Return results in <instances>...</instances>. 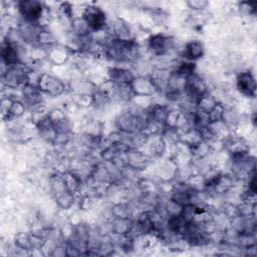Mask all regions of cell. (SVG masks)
Listing matches in <instances>:
<instances>
[{
	"mask_svg": "<svg viewBox=\"0 0 257 257\" xmlns=\"http://www.w3.org/2000/svg\"><path fill=\"white\" fill-rule=\"evenodd\" d=\"M16 12L21 21L40 25L49 26L53 20L49 8L45 3L36 0H19L15 2Z\"/></svg>",
	"mask_w": 257,
	"mask_h": 257,
	"instance_id": "cell-1",
	"label": "cell"
},
{
	"mask_svg": "<svg viewBox=\"0 0 257 257\" xmlns=\"http://www.w3.org/2000/svg\"><path fill=\"white\" fill-rule=\"evenodd\" d=\"M145 48L151 58L171 56L173 52H178L176 38L165 32H156L148 35L145 40Z\"/></svg>",
	"mask_w": 257,
	"mask_h": 257,
	"instance_id": "cell-2",
	"label": "cell"
},
{
	"mask_svg": "<svg viewBox=\"0 0 257 257\" xmlns=\"http://www.w3.org/2000/svg\"><path fill=\"white\" fill-rule=\"evenodd\" d=\"M2 85L4 88L21 90V88L29 83V75L33 70L25 62H18L9 66L3 65Z\"/></svg>",
	"mask_w": 257,
	"mask_h": 257,
	"instance_id": "cell-3",
	"label": "cell"
},
{
	"mask_svg": "<svg viewBox=\"0 0 257 257\" xmlns=\"http://www.w3.org/2000/svg\"><path fill=\"white\" fill-rule=\"evenodd\" d=\"M80 17L85 21L88 29L92 33L105 31L109 26L108 17L105 11L98 5L90 3L82 7Z\"/></svg>",
	"mask_w": 257,
	"mask_h": 257,
	"instance_id": "cell-4",
	"label": "cell"
},
{
	"mask_svg": "<svg viewBox=\"0 0 257 257\" xmlns=\"http://www.w3.org/2000/svg\"><path fill=\"white\" fill-rule=\"evenodd\" d=\"M37 86L43 95L48 97L60 96L68 90V85L63 81V79L48 71L40 72L37 80Z\"/></svg>",
	"mask_w": 257,
	"mask_h": 257,
	"instance_id": "cell-5",
	"label": "cell"
},
{
	"mask_svg": "<svg viewBox=\"0 0 257 257\" xmlns=\"http://www.w3.org/2000/svg\"><path fill=\"white\" fill-rule=\"evenodd\" d=\"M149 116L148 114L145 116H136L131 111H128L126 108H124L122 111L117 113L113 120L114 128L120 132L124 133H135L142 131L146 122L148 121Z\"/></svg>",
	"mask_w": 257,
	"mask_h": 257,
	"instance_id": "cell-6",
	"label": "cell"
},
{
	"mask_svg": "<svg viewBox=\"0 0 257 257\" xmlns=\"http://www.w3.org/2000/svg\"><path fill=\"white\" fill-rule=\"evenodd\" d=\"M183 90L186 98L195 104L203 94L211 91L209 89L208 81L198 72L186 78Z\"/></svg>",
	"mask_w": 257,
	"mask_h": 257,
	"instance_id": "cell-7",
	"label": "cell"
},
{
	"mask_svg": "<svg viewBox=\"0 0 257 257\" xmlns=\"http://www.w3.org/2000/svg\"><path fill=\"white\" fill-rule=\"evenodd\" d=\"M235 86L237 91L249 99H254L256 96L257 84L254 73L249 70H241L237 73L235 78Z\"/></svg>",
	"mask_w": 257,
	"mask_h": 257,
	"instance_id": "cell-8",
	"label": "cell"
},
{
	"mask_svg": "<svg viewBox=\"0 0 257 257\" xmlns=\"http://www.w3.org/2000/svg\"><path fill=\"white\" fill-rule=\"evenodd\" d=\"M206 53V47L203 41L199 39H192L186 41L181 51L179 53V57L188 61L196 62L201 60Z\"/></svg>",
	"mask_w": 257,
	"mask_h": 257,
	"instance_id": "cell-9",
	"label": "cell"
},
{
	"mask_svg": "<svg viewBox=\"0 0 257 257\" xmlns=\"http://www.w3.org/2000/svg\"><path fill=\"white\" fill-rule=\"evenodd\" d=\"M136 76L132 66L112 64L106 67V78L114 84L132 83Z\"/></svg>",
	"mask_w": 257,
	"mask_h": 257,
	"instance_id": "cell-10",
	"label": "cell"
},
{
	"mask_svg": "<svg viewBox=\"0 0 257 257\" xmlns=\"http://www.w3.org/2000/svg\"><path fill=\"white\" fill-rule=\"evenodd\" d=\"M124 158L128 167L143 173L149 169L153 161V159L144 150L140 149H130L124 154Z\"/></svg>",
	"mask_w": 257,
	"mask_h": 257,
	"instance_id": "cell-11",
	"label": "cell"
},
{
	"mask_svg": "<svg viewBox=\"0 0 257 257\" xmlns=\"http://www.w3.org/2000/svg\"><path fill=\"white\" fill-rule=\"evenodd\" d=\"M106 31L113 39L128 40L136 38L132 25L125 19L120 17L109 22V26Z\"/></svg>",
	"mask_w": 257,
	"mask_h": 257,
	"instance_id": "cell-12",
	"label": "cell"
},
{
	"mask_svg": "<svg viewBox=\"0 0 257 257\" xmlns=\"http://www.w3.org/2000/svg\"><path fill=\"white\" fill-rule=\"evenodd\" d=\"M72 51L62 43H57L47 48V60L52 66L66 65L70 59Z\"/></svg>",
	"mask_w": 257,
	"mask_h": 257,
	"instance_id": "cell-13",
	"label": "cell"
},
{
	"mask_svg": "<svg viewBox=\"0 0 257 257\" xmlns=\"http://www.w3.org/2000/svg\"><path fill=\"white\" fill-rule=\"evenodd\" d=\"M169 145L161 134L149 138L146 147L143 149L152 159L162 158L166 155Z\"/></svg>",
	"mask_w": 257,
	"mask_h": 257,
	"instance_id": "cell-14",
	"label": "cell"
},
{
	"mask_svg": "<svg viewBox=\"0 0 257 257\" xmlns=\"http://www.w3.org/2000/svg\"><path fill=\"white\" fill-rule=\"evenodd\" d=\"M21 98L30 109L43 103V93L38 86L33 83H27L21 88Z\"/></svg>",
	"mask_w": 257,
	"mask_h": 257,
	"instance_id": "cell-15",
	"label": "cell"
},
{
	"mask_svg": "<svg viewBox=\"0 0 257 257\" xmlns=\"http://www.w3.org/2000/svg\"><path fill=\"white\" fill-rule=\"evenodd\" d=\"M171 109H172V105L168 103L153 102V104L148 108L147 111H148V116L151 120L155 121L161 126H165Z\"/></svg>",
	"mask_w": 257,
	"mask_h": 257,
	"instance_id": "cell-16",
	"label": "cell"
},
{
	"mask_svg": "<svg viewBox=\"0 0 257 257\" xmlns=\"http://www.w3.org/2000/svg\"><path fill=\"white\" fill-rule=\"evenodd\" d=\"M172 75V70L166 68H154L153 72L149 75L157 93H165L169 88L170 78Z\"/></svg>",
	"mask_w": 257,
	"mask_h": 257,
	"instance_id": "cell-17",
	"label": "cell"
},
{
	"mask_svg": "<svg viewBox=\"0 0 257 257\" xmlns=\"http://www.w3.org/2000/svg\"><path fill=\"white\" fill-rule=\"evenodd\" d=\"M132 86L136 95L154 96L157 93L150 76L137 75L132 81Z\"/></svg>",
	"mask_w": 257,
	"mask_h": 257,
	"instance_id": "cell-18",
	"label": "cell"
},
{
	"mask_svg": "<svg viewBox=\"0 0 257 257\" xmlns=\"http://www.w3.org/2000/svg\"><path fill=\"white\" fill-rule=\"evenodd\" d=\"M61 173H62V178L67 190L75 197L80 195V192L83 186V180L81 179V177L72 170L62 171Z\"/></svg>",
	"mask_w": 257,
	"mask_h": 257,
	"instance_id": "cell-19",
	"label": "cell"
},
{
	"mask_svg": "<svg viewBox=\"0 0 257 257\" xmlns=\"http://www.w3.org/2000/svg\"><path fill=\"white\" fill-rule=\"evenodd\" d=\"M134 225V218H113L108 220L109 234L128 235Z\"/></svg>",
	"mask_w": 257,
	"mask_h": 257,
	"instance_id": "cell-20",
	"label": "cell"
},
{
	"mask_svg": "<svg viewBox=\"0 0 257 257\" xmlns=\"http://www.w3.org/2000/svg\"><path fill=\"white\" fill-rule=\"evenodd\" d=\"M110 217L113 218H134L136 216V208L131 201H118L111 205L109 209Z\"/></svg>",
	"mask_w": 257,
	"mask_h": 257,
	"instance_id": "cell-21",
	"label": "cell"
},
{
	"mask_svg": "<svg viewBox=\"0 0 257 257\" xmlns=\"http://www.w3.org/2000/svg\"><path fill=\"white\" fill-rule=\"evenodd\" d=\"M57 43H59L57 34L49 26H41L36 37V45L49 48Z\"/></svg>",
	"mask_w": 257,
	"mask_h": 257,
	"instance_id": "cell-22",
	"label": "cell"
},
{
	"mask_svg": "<svg viewBox=\"0 0 257 257\" xmlns=\"http://www.w3.org/2000/svg\"><path fill=\"white\" fill-rule=\"evenodd\" d=\"M172 71L178 76L186 79L197 72V63L180 58L177 60Z\"/></svg>",
	"mask_w": 257,
	"mask_h": 257,
	"instance_id": "cell-23",
	"label": "cell"
},
{
	"mask_svg": "<svg viewBox=\"0 0 257 257\" xmlns=\"http://www.w3.org/2000/svg\"><path fill=\"white\" fill-rule=\"evenodd\" d=\"M113 98L103 90L97 88L92 94V105L94 110L103 111L112 103Z\"/></svg>",
	"mask_w": 257,
	"mask_h": 257,
	"instance_id": "cell-24",
	"label": "cell"
},
{
	"mask_svg": "<svg viewBox=\"0 0 257 257\" xmlns=\"http://www.w3.org/2000/svg\"><path fill=\"white\" fill-rule=\"evenodd\" d=\"M135 91L133 89L132 83L115 84L113 100H118L122 103H130L135 97Z\"/></svg>",
	"mask_w": 257,
	"mask_h": 257,
	"instance_id": "cell-25",
	"label": "cell"
},
{
	"mask_svg": "<svg viewBox=\"0 0 257 257\" xmlns=\"http://www.w3.org/2000/svg\"><path fill=\"white\" fill-rule=\"evenodd\" d=\"M13 246L16 247L17 249L25 250L30 253V251L33 250L30 231L29 232L19 231L15 233L13 236Z\"/></svg>",
	"mask_w": 257,
	"mask_h": 257,
	"instance_id": "cell-26",
	"label": "cell"
},
{
	"mask_svg": "<svg viewBox=\"0 0 257 257\" xmlns=\"http://www.w3.org/2000/svg\"><path fill=\"white\" fill-rule=\"evenodd\" d=\"M27 108L28 107H27L26 103L22 100V98L13 99L10 110H9V114L4 121H11L14 119L21 118L26 113Z\"/></svg>",
	"mask_w": 257,
	"mask_h": 257,
	"instance_id": "cell-27",
	"label": "cell"
},
{
	"mask_svg": "<svg viewBox=\"0 0 257 257\" xmlns=\"http://www.w3.org/2000/svg\"><path fill=\"white\" fill-rule=\"evenodd\" d=\"M190 152L192 155L193 161H201V160H206L209 155L212 153V149L209 145H207L204 141L199 142L193 147H190Z\"/></svg>",
	"mask_w": 257,
	"mask_h": 257,
	"instance_id": "cell-28",
	"label": "cell"
},
{
	"mask_svg": "<svg viewBox=\"0 0 257 257\" xmlns=\"http://www.w3.org/2000/svg\"><path fill=\"white\" fill-rule=\"evenodd\" d=\"M202 141L201 131L198 128H190L180 135V143L187 147H193Z\"/></svg>",
	"mask_w": 257,
	"mask_h": 257,
	"instance_id": "cell-29",
	"label": "cell"
},
{
	"mask_svg": "<svg viewBox=\"0 0 257 257\" xmlns=\"http://www.w3.org/2000/svg\"><path fill=\"white\" fill-rule=\"evenodd\" d=\"M219 101V99L217 98V96H215L213 94L212 91H208L205 94H203L196 102V107L209 112L215 105L216 103Z\"/></svg>",
	"mask_w": 257,
	"mask_h": 257,
	"instance_id": "cell-30",
	"label": "cell"
},
{
	"mask_svg": "<svg viewBox=\"0 0 257 257\" xmlns=\"http://www.w3.org/2000/svg\"><path fill=\"white\" fill-rule=\"evenodd\" d=\"M208 127L217 136V138L222 142L225 140L231 133L230 128L228 125L221 119V120H216V121H211L208 124Z\"/></svg>",
	"mask_w": 257,
	"mask_h": 257,
	"instance_id": "cell-31",
	"label": "cell"
},
{
	"mask_svg": "<svg viewBox=\"0 0 257 257\" xmlns=\"http://www.w3.org/2000/svg\"><path fill=\"white\" fill-rule=\"evenodd\" d=\"M221 215H223L226 219L229 221L232 220L233 218L239 216L238 214V209H237V204L233 203L232 201H223L217 210Z\"/></svg>",
	"mask_w": 257,
	"mask_h": 257,
	"instance_id": "cell-32",
	"label": "cell"
},
{
	"mask_svg": "<svg viewBox=\"0 0 257 257\" xmlns=\"http://www.w3.org/2000/svg\"><path fill=\"white\" fill-rule=\"evenodd\" d=\"M238 214L241 217H250L256 215V205L240 201V203L237 204Z\"/></svg>",
	"mask_w": 257,
	"mask_h": 257,
	"instance_id": "cell-33",
	"label": "cell"
},
{
	"mask_svg": "<svg viewBox=\"0 0 257 257\" xmlns=\"http://www.w3.org/2000/svg\"><path fill=\"white\" fill-rule=\"evenodd\" d=\"M238 9L241 13L247 16H254L257 11L256 1H243L238 3Z\"/></svg>",
	"mask_w": 257,
	"mask_h": 257,
	"instance_id": "cell-34",
	"label": "cell"
},
{
	"mask_svg": "<svg viewBox=\"0 0 257 257\" xmlns=\"http://www.w3.org/2000/svg\"><path fill=\"white\" fill-rule=\"evenodd\" d=\"M226 105L222 101H218L216 105L208 112L209 117H210V122L211 121H216V120H221L224 110H225Z\"/></svg>",
	"mask_w": 257,
	"mask_h": 257,
	"instance_id": "cell-35",
	"label": "cell"
},
{
	"mask_svg": "<svg viewBox=\"0 0 257 257\" xmlns=\"http://www.w3.org/2000/svg\"><path fill=\"white\" fill-rule=\"evenodd\" d=\"M187 6L192 11H199V10H207L210 3L206 0H190L186 2Z\"/></svg>",
	"mask_w": 257,
	"mask_h": 257,
	"instance_id": "cell-36",
	"label": "cell"
}]
</instances>
